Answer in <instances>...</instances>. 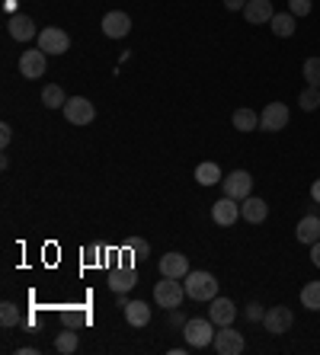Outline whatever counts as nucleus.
Listing matches in <instances>:
<instances>
[{"mask_svg":"<svg viewBox=\"0 0 320 355\" xmlns=\"http://www.w3.org/2000/svg\"><path fill=\"white\" fill-rule=\"evenodd\" d=\"M208 317H212L214 327H230L237 320V304L230 297H214L212 307H208Z\"/></svg>","mask_w":320,"mask_h":355,"instance_id":"ddd939ff","label":"nucleus"},{"mask_svg":"<svg viewBox=\"0 0 320 355\" xmlns=\"http://www.w3.org/2000/svg\"><path fill=\"white\" fill-rule=\"evenodd\" d=\"M288 119H292V112H288L285 103H269V106L260 112V128H263V132H282L288 125Z\"/></svg>","mask_w":320,"mask_h":355,"instance_id":"9d476101","label":"nucleus"},{"mask_svg":"<svg viewBox=\"0 0 320 355\" xmlns=\"http://www.w3.org/2000/svg\"><path fill=\"white\" fill-rule=\"evenodd\" d=\"M192 272L189 269V259L183 257V253H167V257H160V275H167V279H186V275Z\"/></svg>","mask_w":320,"mask_h":355,"instance_id":"2eb2a0df","label":"nucleus"},{"mask_svg":"<svg viewBox=\"0 0 320 355\" xmlns=\"http://www.w3.org/2000/svg\"><path fill=\"white\" fill-rule=\"evenodd\" d=\"M183 297H186V285H183L180 279H167V275H164V282H157V285H154L157 307H167V311H173V307L183 304Z\"/></svg>","mask_w":320,"mask_h":355,"instance_id":"7ed1b4c3","label":"nucleus"},{"mask_svg":"<svg viewBox=\"0 0 320 355\" xmlns=\"http://www.w3.org/2000/svg\"><path fill=\"white\" fill-rule=\"evenodd\" d=\"M263 317H266V307L260 304V301H250V304H246V320L250 323H256V320L263 323Z\"/></svg>","mask_w":320,"mask_h":355,"instance_id":"2f4dec72","label":"nucleus"},{"mask_svg":"<svg viewBox=\"0 0 320 355\" xmlns=\"http://www.w3.org/2000/svg\"><path fill=\"white\" fill-rule=\"evenodd\" d=\"M311 198H314V205H320V180H314V186H311Z\"/></svg>","mask_w":320,"mask_h":355,"instance_id":"e433bc0d","label":"nucleus"},{"mask_svg":"<svg viewBox=\"0 0 320 355\" xmlns=\"http://www.w3.org/2000/svg\"><path fill=\"white\" fill-rule=\"evenodd\" d=\"M10 141H13V128H10V125L3 122V125H0V148L7 150V148H10Z\"/></svg>","mask_w":320,"mask_h":355,"instance_id":"473e14b6","label":"nucleus"},{"mask_svg":"<svg viewBox=\"0 0 320 355\" xmlns=\"http://www.w3.org/2000/svg\"><path fill=\"white\" fill-rule=\"evenodd\" d=\"M45 71H49V58H45V51L42 49H29L19 55V77H26V80H39V77H45Z\"/></svg>","mask_w":320,"mask_h":355,"instance_id":"0eeeda50","label":"nucleus"},{"mask_svg":"<svg viewBox=\"0 0 320 355\" xmlns=\"http://www.w3.org/2000/svg\"><path fill=\"white\" fill-rule=\"evenodd\" d=\"M39 49L45 55H65L71 49V35L61 29V26H45L39 33Z\"/></svg>","mask_w":320,"mask_h":355,"instance_id":"423d86ee","label":"nucleus"},{"mask_svg":"<svg viewBox=\"0 0 320 355\" xmlns=\"http://www.w3.org/2000/svg\"><path fill=\"white\" fill-rule=\"evenodd\" d=\"M125 250H132L135 259H144L151 253V247H148V240H144V237H128V240H125Z\"/></svg>","mask_w":320,"mask_h":355,"instance_id":"c756f323","label":"nucleus"},{"mask_svg":"<svg viewBox=\"0 0 320 355\" xmlns=\"http://www.w3.org/2000/svg\"><path fill=\"white\" fill-rule=\"evenodd\" d=\"M125 320H128V327H148L151 323L148 301H128L125 304Z\"/></svg>","mask_w":320,"mask_h":355,"instance_id":"aec40b11","label":"nucleus"},{"mask_svg":"<svg viewBox=\"0 0 320 355\" xmlns=\"http://www.w3.org/2000/svg\"><path fill=\"white\" fill-rule=\"evenodd\" d=\"M132 33V17L122 13V10H112L103 17V35L106 39H125V35Z\"/></svg>","mask_w":320,"mask_h":355,"instance_id":"9b49d317","label":"nucleus"},{"mask_svg":"<svg viewBox=\"0 0 320 355\" xmlns=\"http://www.w3.org/2000/svg\"><path fill=\"white\" fill-rule=\"evenodd\" d=\"M304 80H308V87H320V58L304 61Z\"/></svg>","mask_w":320,"mask_h":355,"instance_id":"c85d7f7f","label":"nucleus"},{"mask_svg":"<svg viewBox=\"0 0 320 355\" xmlns=\"http://www.w3.org/2000/svg\"><path fill=\"white\" fill-rule=\"evenodd\" d=\"M240 218H244L246 224H263L266 218H269V205H266V198L246 196L244 202H240Z\"/></svg>","mask_w":320,"mask_h":355,"instance_id":"4468645a","label":"nucleus"},{"mask_svg":"<svg viewBox=\"0 0 320 355\" xmlns=\"http://www.w3.org/2000/svg\"><path fill=\"white\" fill-rule=\"evenodd\" d=\"M196 180H199V186H218V182L224 180V176H221V166L212 164V160L199 164L196 166Z\"/></svg>","mask_w":320,"mask_h":355,"instance_id":"4be33fe9","label":"nucleus"},{"mask_svg":"<svg viewBox=\"0 0 320 355\" xmlns=\"http://www.w3.org/2000/svg\"><path fill=\"white\" fill-rule=\"evenodd\" d=\"M311 263L320 269V240H317V243H311Z\"/></svg>","mask_w":320,"mask_h":355,"instance_id":"f704fd0d","label":"nucleus"},{"mask_svg":"<svg viewBox=\"0 0 320 355\" xmlns=\"http://www.w3.org/2000/svg\"><path fill=\"white\" fill-rule=\"evenodd\" d=\"M183 285H186V295L192 301H214L218 297V279L212 272H205V269H192L183 279Z\"/></svg>","mask_w":320,"mask_h":355,"instance_id":"f257e3e1","label":"nucleus"},{"mask_svg":"<svg viewBox=\"0 0 320 355\" xmlns=\"http://www.w3.org/2000/svg\"><path fill=\"white\" fill-rule=\"evenodd\" d=\"M170 323H173V327H186V317L180 314V307H173V311H170Z\"/></svg>","mask_w":320,"mask_h":355,"instance_id":"72a5a7b5","label":"nucleus"},{"mask_svg":"<svg viewBox=\"0 0 320 355\" xmlns=\"http://www.w3.org/2000/svg\"><path fill=\"white\" fill-rule=\"evenodd\" d=\"M183 336H186L189 349H208L214 343V323L212 317H192L183 327Z\"/></svg>","mask_w":320,"mask_h":355,"instance_id":"f03ea898","label":"nucleus"},{"mask_svg":"<svg viewBox=\"0 0 320 355\" xmlns=\"http://www.w3.org/2000/svg\"><path fill=\"white\" fill-rule=\"evenodd\" d=\"M224 7H228V10H244L246 0H224Z\"/></svg>","mask_w":320,"mask_h":355,"instance_id":"c9c22d12","label":"nucleus"},{"mask_svg":"<svg viewBox=\"0 0 320 355\" xmlns=\"http://www.w3.org/2000/svg\"><path fill=\"white\" fill-rule=\"evenodd\" d=\"M42 103H45V109H65L67 96H65V90H61L58 83H49V87L42 90Z\"/></svg>","mask_w":320,"mask_h":355,"instance_id":"393cba45","label":"nucleus"},{"mask_svg":"<svg viewBox=\"0 0 320 355\" xmlns=\"http://www.w3.org/2000/svg\"><path fill=\"white\" fill-rule=\"evenodd\" d=\"M212 346L218 355H240L246 349V339H244V333H237L234 327H218Z\"/></svg>","mask_w":320,"mask_h":355,"instance_id":"39448f33","label":"nucleus"},{"mask_svg":"<svg viewBox=\"0 0 320 355\" xmlns=\"http://www.w3.org/2000/svg\"><path fill=\"white\" fill-rule=\"evenodd\" d=\"M311 0H288V13H295V17H308L311 13Z\"/></svg>","mask_w":320,"mask_h":355,"instance_id":"7c9ffc66","label":"nucleus"},{"mask_svg":"<svg viewBox=\"0 0 320 355\" xmlns=\"http://www.w3.org/2000/svg\"><path fill=\"white\" fill-rule=\"evenodd\" d=\"M292 323H295V314H292V307L285 304H276V307H266V317H263V327L269 336H285L292 330Z\"/></svg>","mask_w":320,"mask_h":355,"instance_id":"20e7f679","label":"nucleus"},{"mask_svg":"<svg viewBox=\"0 0 320 355\" xmlns=\"http://www.w3.org/2000/svg\"><path fill=\"white\" fill-rule=\"evenodd\" d=\"M298 106H301L304 112H314V109L320 106V87H308V90L298 93Z\"/></svg>","mask_w":320,"mask_h":355,"instance_id":"bb28decb","label":"nucleus"},{"mask_svg":"<svg viewBox=\"0 0 320 355\" xmlns=\"http://www.w3.org/2000/svg\"><path fill=\"white\" fill-rule=\"evenodd\" d=\"M77 346H81V339H77L74 330H65V333H58V336H55V349H58L61 355L77 352Z\"/></svg>","mask_w":320,"mask_h":355,"instance_id":"a878e982","label":"nucleus"},{"mask_svg":"<svg viewBox=\"0 0 320 355\" xmlns=\"http://www.w3.org/2000/svg\"><path fill=\"white\" fill-rule=\"evenodd\" d=\"M244 17L250 26H263L276 17V10H272V0H246L244 7Z\"/></svg>","mask_w":320,"mask_h":355,"instance_id":"dca6fc26","label":"nucleus"},{"mask_svg":"<svg viewBox=\"0 0 320 355\" xmlns=\"http://www.w3.org/2000/svg\"><path fill=\"white\" fill-rule=\"evenodd\" d=\"M240 218V202L237 198H228V196H221L218 202L212 205V221L214 224H221V227H230V224Z\"/></svg>","mask_w":320,"mask_h":355,"instance_id":"f8f14e48","label":"nucleus"},{"mask_svg":"<svg viewBox=\"0 0 320 355\" xmlns=\"http://www.w3.org/2000/svg\"><path fill=\"white\" fill-rule=\"evenodd\" d=\"M269 26H272V33L279 35V39H292L295 29H298V17L295 13H276V17L269 19Z\"/></svg>","mask_w":320,"mask_h":355,"instance_id":"412c9836","label":"nucleus"},{"mask_svg":"<svg viewBox=\"0 0 320 355\" xmlns=\"http://www.w3.org/2000/svg\"><path fill=\"white\" fill-rule=\"evenodd\" d=\"M7 33L13 35L17 42H29V39H35V23L26 13H17V17H10V26H7Z\"/></svg>","mask_w":320,"mask_h":355,"instance_id":"a211bd4d","label":"nucleus"},{"mask_svg":"<svg viewBox=\"0 0 320 355\" xmlns=\"http://www.w3.org/2000/svg\"><path fill=\"white\" fill-rule=\"evenodd\" d=\"M19 323V307L13 301H3L0 304V327H17Z\"/></svg>","mask_w":320,"mask_h":355,"instance_id":"cd10ccee","label":"nucleus"},{"mask_svg":"<svg viewBox=\"0 0 320 355\" xmlns=\"http://www.w3.org/2000/svg\"><path fill=\"white\" fill-rule=\"evenodd\" d=\"M221 182H224V196L228 198L244 202L246 196H253V176L246 173V170H234V173H228Z\"/></svg>","mask_w":320,"mask_h":355,"instance_id":"1a4fd4ad","label":"nucleus"},{"mask_svg":"<svg viewBox=\"0 0 320 355\" xmlns=\"http://www.w3.org/2000/svg\"><path fill=\"white\" fill-rule=\"evenodd\" d=\"M138 285V275H135V269H115L112 275H109V288L115 291V295H128V291Z\"/></svg>","mask_w":320,"mask_h":355,"instance_id":"6ab92c4d","label":"nucleus"},{"mask_svg":"<svg viewBox=\"0 0 320 355\" xmlns=\"http://www.w3.org/2000/svg\"><path fill=\"white\" fill-rule=\"evenodd\" d=\"M230 122H234V128H237V132H256V128H260V116H256L253 109H246V106L237 109Z\"/></svg>","mask_w":320,"mask_h":355,"instance_id":"5701e85b","label":"nucleus"},{"mask_svg":"<svg viewBox=\"0 0 320 355\" xmlns=\"http://www.w3.org/2000/svg\"><path fill=\"white\" fill-rule=\"evenodd\" d=\"M61 112H65V119L71 125H90L96 119V109H93V103L87 96H71Z\"/></svg>","mask_w":320,"mask_h":355,"instance_id":"6e6552de","label":"nucleus"},{"mask_svg":"<svg viewBox=\"0 0 320 355\" xmlns=\"http://www.w3.org/2000/svg\"><path fill=\"white\" fill-rule=\"evenodd\" d=\"M295 237H298V243H308V247L320 240V218L314 215V211H311V215H304L301 221H298Z\"/></svg>","mask_w":320,"mask_h":355,"instance_id":"f3484780","label":"nucleus"},{"mask_svg":"<svg viewBox=\"0 0 320 355\" xmlns=\"http://www.w3.org/2000/svg\"><path fill=\"white\" fill-rule=\"evenodd\" d=\"M301 307L320 311V282H304L301 285Z\"/></svg>","mask_w":320,"mask_h":355,"instance_id":"b1692460","label":"nucleus"}]
</instances>
